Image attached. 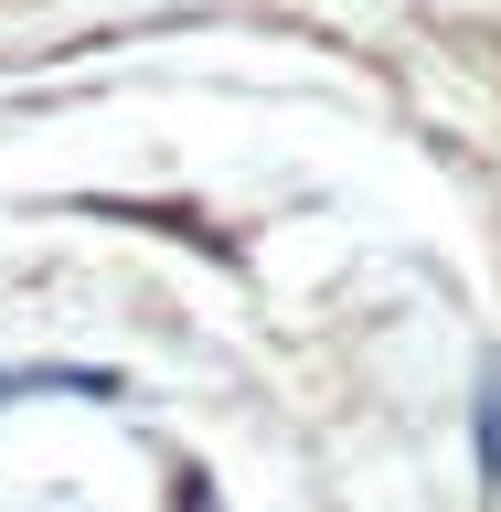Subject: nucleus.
I'll list each match as a JSON object with an SVG mask.
<instances>
[{
    "mask_svg": "<svg viewBox=\"0 0 501 512\" xmlns=\"http://www.w3.org/2000/svg\"><path fill=\"white\" fill-rule=\"evenodd\" d=\"M480 491L501 502V374H480Z\"/></svg>",
    "mask_w": 501,
    "mask_h": 512,
    "instance_id": "nucleus-1",
    "label": "nucleus"
}]
</instances>
